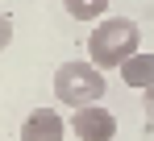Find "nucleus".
Wrapping results in <instances>:
<instances>
[{
	"label": "nucleus",
	"mask_w": 154,
	"mask_h": 141,
	"mask_svg": "<svg viewBox=\"0 0 154 141\" xmlns=\"http://www.w3.org/2000/svg\"><path fill=\"white\" fill-rule=\"evenodd\" d=\"M142 46V29L133 17H100L96 29L88 33V58L92 67H121L129 54Z\"/></svg>",
	"instance_id": "1"
},
{
	"label": "nucleus",
	"mask_w": 154,
	"mask_h": 141,
	"mask_svg": "<svg viewBox=\"0 0 154 141\" xmlns=\"http://www.w3.org/2000/svg\"><path fill=\"white\" fill-rule=\"evenodd\" d=\"M108 83H104V70L92 62H63L54 70V100H63L67 108H88V104H100Z\"/></svg>",
	"instance_id": "2"
},
{
	"label": "nucleus",
	"mask_w": 154,
	"mask_h": 141,
	"mask_svg": "<svg viewBox=\"0 0 154 141\" xmlns=\"http://www.w3.org/2000/svg\"><path fill=\"white\" fill-rule=\"evenodd\" d=\"M79 141H112L117 137V116L104 104H88V108H71V124H67Z\"/></svg>",
	"instance_id": "3"
},
{
	"label": "nucleus",
	"mask_w": 154,
	"mask_h": 141,
	"mask_svg": "<svg viewBox=\"0 0 154 141\" xmlns=\"http://www.w3.org/2000/svg\"><path fill=\"white\" fill-rule=\"evenodd\" d=\"M67 137V120L58 116V108H33L21 124V141H63Z\"/></svg>",
	"instance_id": "4"
},
{
	"label": "nucleus",
	"mask_w": 154,
	"mask_h": 141,
	"mask_svg": "<svg viewBox=\"0 0 154 141\" xmlns=\"http://www.w3.org/2000/svg\"><path fill=\"white\" fill-rule=\"evenodd\" d=\"M121 79H125L129 87H137V92H146V87H154V54H146V50H137V54H129L125 62H121Z\"/></svg>",
	"instance_id": "5"
},
{
	"label": "nucleus",
	"mask_w": 154,
	"mask_h": 141,
	"mask_svg": "<svg viewBox=\"0 0 154 141\" xmlns=\"http://www.w3.org/2000/svg\"><path fill=\"white\" fill-rule=\"evenodd\" d=\"M63 8L75 21H100V17H108V0H63Z\"/></svg>",
	"instance_id": "6"
},
{
	"label": "nucleus",
	"mask_w": 154,
	"mask_h": 141,
	"mask_svg": "<svg viewBox=\"0 0 154 141\" xmlns=\"http://www.w3.org/2000/svg\"><path fill=\"white\" fill-rule=\"evenodd\" d=\"M8 42H13V21L0 13V50H8Z\"/></svg>",
	"instance_id": "7"
},
{
	"label": "nucleus",
	"mask_w": 154,
	"mask_h": 141,
	"mask_svg": "<svg viewBox=\"0 0 154 141\" xmlns=\"http://www.w3.org/2000/svg\"><path fill=\"white\" fill-rule=\"evenodd\" d=\"M146 120L154 124V87H146Z\"/></svg>",
	"instance_id": "8"
}]
</instances>
